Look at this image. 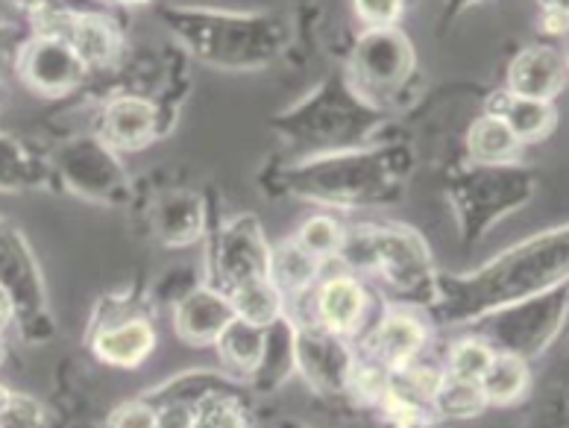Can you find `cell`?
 I'll return each instance as SVG.
<instances>
[{
    "instance_id": "cell-26",
    "label": "cell",
    "mask_w": 569,
    "mask_h": 428,
    "mask_svg": "<svg viewBox=\"0 0 569 428\" xmlns=\"http://www.w3.org/2000/svg\"><path fill=\"white\" fill-rule=\"evenodd\" d=\"M229 299L236 306L238 320H247V324L261 326V329H268V326L279 324L282 317H288V299L270 279L241 285L238 291L229 293Z\"/></svg>"
},
{
    "instance_id": "cell-18",
    "label": "cell",
    "mask_w": 569,
    "mask_h": 428,
    "mask_svg": "<svg viewBox=\"0 0 569 428\" xmlns=\"http://www.w3.org/2000/svg\"><path fill=\"white\" fill-rule=\"evenodd\" d=\"M236 317L229 293L212 285H197L173 308V331L188 347H214Z\"/></svg>"
},
{
    "instance_id": "cell-6",
    "label": "cell",
    "mask_w": 569,
    "mask_h": 428,
    "mask_svg": "<svg viewBox=\"0 0 569 428\" xmlns=\"http://www.w3.org/2000/svg\"><path fill=\"white\" fill-rule=\"evenodd\" d=\"M537 177L520 165H470L449 179V202L456 209L463 243L479 241L499 220L535 197Z\"/></svg>"
},
{
    "instance_id": "cell-39",
    "label": "cell",
    "mask_w": 569,
    "mask_h": 428,
    "mask_svg": "<svg viewBox=\"0 0 569 428\" xmlns=\"http://www.w3.org/2000/svg\"><path fill=\"white\" fill-rule=\"evenodd\" d=\"M567 12H569V3H567Z\"/></svg>"
},
{
    "instance_id": "cell-21",
    "label": "cell",
    "mask_w": 569,
    "mask_h": 428,
    "mask_svg": "<svg viewBox=\"0 0 569 428\" xmlns=\"http://www.w3.org/2000/svg\"><path fill=\"white\" fill-rule=\"evenodd\" d=\"M488 115L502 118V121L511 127L513 136L520 138V145H537V141H543V138L555 130V123H558V112H555L552 103H546V100L513 98L508 89L490 94Z\"/></svg>"
},
{
    "instance_id": "cell-23",
    "label": "cell",
    "mask_w": 569,
    "mask_h": 428,
    "mask_svg": "<svg viewBox=\"0 0 569 428\" xmlns=\"http://www.w3.org/2000/svg\"><path fill=\"white\" fill-rule=\"evenodd\" d=\"M218 349L220 364L227 367L236 379L252 381V376L259 372L261 358H264V349H268V329L261 326H252L247 320H232L220 340L214 344Z\"/></svg>"
},
{
    "instance_id": "cell-10",
    "label": "cell",
    "mask_w": 569,
    "mask_h": 428,
    "mask_svg": "<svg viewBox=\"0 0 569 428\" xmlns=\"http://www.w3.org/2000/svg\"><path fill=\"white\" fill-rule=\"evenodd\" d=\"M270 243L256 215H236L212 229L209 241V282L223 293L241 285L268 279Z\"/></svg>"
},
{
    "instance_id": "cell-29",
    "label": "cell",
    "mask_w": 569,
    "mask_h": 428,
    "mask_svg": "<svg viewBox=\"0 0 569 428\" xmlns=\"http://www.w3.org/2000/svg\"><path fill=\"white\" fill-rule=\"evenodd\" d=\"M488 396L481 381L456 379L443 370V381H440L438 396H435V414L447 417V420H472L479 414L488 411Z\"/></svg>"
},
{
    "instance_id": "cell-38",
    "label": "cell",
    "mask_w": 569,
    "mask_h": 428,
    "mask_svg": "<svg viewBox=\"0 0 569 428\" xmlns=\"http://www.w3.org/2000/svg\"><path fill=\"white\" fill-rule=\"evenodd\" d=\"M282 428H302V426H297V422H284Z\"/></svg>"
},
{
    "instance_id": "cell-32",
    "label": "cell",
    "mask_w": 569,
    "mask_h": 428,
    "mask_svg": "<svg viewBox=\"0 0 569 428\" xmlns=\"http://www.w3.org/2000/svg\"><path fill=\"white\" fill-rule=\"evenodd\" d=\"M343 232L347 229L332 218V215H315L297 229V241L306 247V250L315 256V259L326 261V259H338V252H341V243H343Z\"/></svg>"
},
{
    "instance_id": "cell-25",
    "label": "cell",
    "mask_w": 569,
    "mask_h": 428,
    "mask_svg": "<svg viewBox=\"0 0 569 428\" xmlns=\"http://www.w3.org/2000/svg\"><path fill=\"white\" fill-rule=\"evenodd\" d=\"M293 370H297V329H293L291 317H282L279 324L268 326V349H264L259 372L252 376L250 385L259 390H273Z\"/></svg>"
},
{
    "instance_id": "cell-33",
    "label": "cell",
    "mask_w": 569,
    "mask_h": 428,
    "mask_svg": "<svg viewBox=\"0 0 569 428\" xmlns=\"http://www.w3.org/2000/svg\"><path fill=\"white\" fill-rule=\"evenodd\" d=\"M3 428H53L48 408L33 396L3 390Z\"/></svg>"
},
{
    "instance_id": "cell-34",
    "label": "cell",
    "mask_w": 569,
    "mask_h": 428,
    "mask_svg": "<svg viewBox=\"0 0 569 428\" xmlns=\"http://www.w3.org/2000/svg\"><path fill=\"white\" fill-rule=\"evenodd\" d=\"M406 7L399 0H365V3H356V18L367 30H391L399 24Z\"/></svg>"
},
{
    "instance_id": "cell-24",
    "label": "cell",
    "mask_w": 569,
    "mask_h": 428,
    "mask_svg": "<svg viewBox=\"0 0 569 428\" xmlns=\"http://www.w3.org/2000/svg\"><path fill=\"white\" fill-rule=\"evenodd\" d=\"M522 150L520 138L497 115H481L467 132V156L470 165H513Z\"/></svg>"
},
{
    "instance_id": "cell-19",
    "label": "cell",
    "mask_w": 569,
    "mask_h": 428,
    "mask_svg": "<svg viewBox=\"0 0 569 428\" xmlns=\"http://www.w3.org/2000/svg\"><path fill=\"white\" fill-rule=\"evenodd\" d=\"M569 86V57L555 44H531L508 66V91L513 98L552 103Z\"/></svg>"
},
{
    "instance_id": "cell-11",
    "label": "cell",
    "mask_w": 569,
    "mask_h": 428,
    "mask_svg": "<svg viewBox=\"0 0 569 428\" xmlns=\"http://www.w3.org/2000/svg\"><path fill=\"white\" fill-rule=\"evenodd\" d=\"M288 317L297 329V370L323 394H350L358 367V352L350 340L320 326L302 299L288 302Z\"/></svg>"
},
{
    "instance_id": "cell-16",
    "label": "cell",
    "mask_w": 569,
    "mask_h": 428,
    "mask_svg": "<svg viewBox=\"0 0 569 428\" xmlns=\"http://www.w3.org/2000/svg\"><path fill=\"white\" fill-rule=\"evenodd\" d=\"M164 132L162 109L141 94H118L100 106L98 132L94 136L109 145L114 153H136L153 145Z\"/></svg>"
},
{
    "instance_id": "cell-15",
    "label": "cell",
    "mask_w": 569,
    "mask_h": 428,
    "mask_svg": "<svg viewBox=\"0 0 569 428\" xmlns=\"http://www.w3.org/2000/svg\"><path fill=\"white\" fill-rule=\"evenodd\" d=\"M429 347V326L415 308L393 306L385 311L358 344L361 358L382 370H402L408 364L420 361L423 349Z\"/></svg>"
},
{
    "instance_id": "cell-17",
    "label": "cell",
    "mask_w": 569,
    "mask_h": 428,
    "mask_svg": "<svg viewBox=\"0 0 569 428\" xmlns=\"http://www.w3.org/2000/svg\"><path fill=\"white\" fill-rule=\"evenodd\" d=\"M300 299L320 326H326V329L347 340L356 338L358 331H361L367 320V308H370L365 285L350 273L329 276L315 291H309Z\"/></svg>"
},
{
    "instance_id": "cell-22",
    "label": "cell",
    "mask_w": 569,
    "mask_h": 428,
    "mask_svg": "<svg viewBox=\"0 0 569 428\" xmlns=\"http://www.w3.org/2000/svg\"><path fill=\"white\" fill-rule=\"evenodd\" d=\"M320 259H315L297 238H284L277 247H270V273L268 279L284 293L288 302L306 297L318 288Z\"/></svg>"
},
{
    "instance_id": "cell-31",
    "label": "cell",
    "mask_w": 569,
    "mask_h": 428,
    "mask_svg": "<svg viewBox=\"0 0 569 428\" xmlns=\"http://www.w3.org/2000/svg\"><path fill=\"white\" fill-rule=\"evenodd\" d=\"M194 428H250L238 390L214 394L194 408Z\"/></svg>"
},
{
    "instance_id": "cell-30",
    "label": "cell",
    "mask_w": 569,
    "mask_h": 428,
    "mask_svg": "<svg viewBox=\"0 0 569 428\" xmlns=\"http://www.w3.org/2000/svg\"><path fill=\"white\" fill-rule=\"evenodd\" d=\"M493 356H497V352H493L485 340L467 335V338L452 344L447 364H443V370H447L449 376H456V379L481 381L490 364H493Z\"/></svg>"
},
{
    "instance_id": "cell-4",
    "label": "cell",
    "mask_w": 569,
    "mask_h": 428,
    "mask_svg": "<svg viewBox=\"0 0 569 428\" xmlns=\"http://www.w3.org/2000/svg\"><path fill=\"white\" fill-rule=\"evenodd\" d=\"M338 259L350 270L373 276L399 308L429 311L438 299V270L415 229L393 223L347 227Z\"/></svg>"
},
{
    "instance_id": "cell-36",
    "label": "cell",
    "mask_w": 569,
    "mask_h": 428,
    "mask_svg": "<svg viewBox=\"0 0 569 428\" xmlns=\"http://www.w3.org/2000/svg\"><path fill=\"white\" fill-rule=\"evenodd\" d=\"M156 408V428H194V408L188 402H164L153 405Z\"/></svg>"
},
{
    "instance_id": "cell-9",
    "label": "cell",
    "mask_w": 569,
    "mask_h": 428,
    "mask_svg": "<svg viewBox=\"0 0 569 428\" xmlns=\"http://www.w3.org/2000/svg\"><path fill=\"white\" fill-rule=\"evenodd\" d=\"M3 317H12L27 340H48L53 320L48 311V291L33 250L16 227H3Z\"/></svg>"
},
{
    "instance_id": "cell-2",
    "label": "cell",
    "mask_w": 569,
    "mask_h": 428,
    "mask_svg": "<svg viewBox=\"0 0 569 428\" xmlns=\"http://www.w3.org/2000/svg\"><path fill=\"white\" fill-rule=\"evenodd\" d=\"M411 165L415 159L406 147L370 145L300 159L279 173V186L288 195L332 209H376L402 197Z\"/></svg>"
},
{
    "instance_id": "cell-14",
    "label": "cell",
    "mask_w": 569,
    "mask_h": 428,
    "mask_svg": "<svg viewBox=\"0 0 569 428\" xmlns=\"http://www.w3.org/2000/svg\"><path fill=\"white\" fill-rule=\"evenodd\" d=\"M91 352L109 367H121V370H132L139 364L147 361V356L156 347V329L141 315L139 308L121 306L114 311H94V324L89 329Z\"/></svg>"
},
{
    "instance_id": "cell-12",
    "label": "cell",
    "mask_w": 569,
    "mask_h": 428,
    "mask_svg": "<svg viewBox=\"0 0 569 428\" xmlns=\"http://www.w3.org/2000/svg\"><path fill=\"white\" fill-rule=\"evenodd\" d=\"M53 177L62 182L66 191L94 202H127L130 186L123 165L118 162V153L112 147L103 145L98 136L77 138L68 141L53 153Z\"/></svg>"
},
{
    "instance_id": "cell-28",
    "label": "cell",
    "mask_w": 569,
    "mask_h": 428,
    "mask_svg": "<svg viewBox=\"0 0 569 428\" xmlns=\"http://www.w3.org/2000/svg\"><path fill=\"white\" fill-rule=\"evenodd\" d=\"M48 177H53V165L41 162V156L18 138L3 136V191L41 188Z\"/></svg>"
},
{
    "instance_id": "cell-13",
    "label": "cell",
    "mask_w": 569,
    "mask_h": 428,
    "mask_svg": "<svg viewBox=\"0 0 569 428\" xmlns=\"http://www.w3.org/2000/svg\"><path fill=\"white\" fill-rule=\"evenodd\" d=\"M86 73L89 68L71 44L57 36L33 33L18 53V77L39 98H66L86 80Z\"/></svg>"
},
{
    "instance_id": "cell-3",
    "label": "cell",
    "mask_w": 569,
    "mask_h": 428,
    "mask_svg": "<svg viewBox=\"0 0 569 428\" xmlns=\"http://www.w3.org/2000/svg\"><path fill=\"white\" fill-rule=\"evenodd\" d=\"M270 123L284 145L300 150L302 159H311L370 147L376 132L382 130L385 112L352 89L347 73H338Z\"/></svg>"
},
{
    "instance_id": "cell-35",
    "label": "cell",
    "mask_w": 569,
    "mask_h": 428,
    "mask_svg": "<svg viewBox=\"0 0 569 428\" xmlns=\"http://www.w3.org/2000/svg\"><path fill=\"white\" fill-rule=\"evenodd\" d=\"M156 417L159 414H156L153 405L141 396V399H132V402L114 408V414L109 417V428H156Z\"/></svg>"
},
{
    "instance_id": "cell-20",
    "label": "cell",
    "mask_w": 569,
    "mask_h": 428,
    "mask_svg": "<svg viewBox=\"0 0 569 428\" xmlns=\"http://www.w3.org/2000/svg\"><path fill=\"white\" fill-rule=\"evenodd\" d=\"M150 220L164 247H188L206 232V206L191 191H173L156 202Z\"/></svg>"
},
{
    "instance_id": "cell-27",
    "label": "cell",
    "mask_w": 569,
    "mask_h": 428,
    "mask_svg": "<svg viewBox=\"0 0 569 428\" xmlns=\"http://www.w3.org/2000/svg\"><path fill=\"white\" fill-rule=\"evenodd\" d=\"M529 361L497 352L493 364L485 372V379H481V388H485V396H488V405L508 408V405H517L522 396L529 394Z\"/></svg>"
},
{
    "instance_id": "cell-7",
    "label": "cell",
    "mask_w": 569,
    "mask_h": 428,
    "mask_svg": "<svg viewBox=\"0 0 569 428\" xmlns=\"http://www.w3.org/2000/svg\"><path fill=\"white\" fill-rule=\"evenodd\" d=\"M569 317V282L546 291L540 297H531L526 302L508 306L497 315H488L476 320L472 338L485 340L493 352L531 361L543 352L555 340V335L563 329Z\"/></svg>"
},
{
    "instance_id": "cell-8",
    "label": "cell",
    "mask_w": 569,
    "mask_h": 428,
    "mask_svg": "<svg viewBox=\"0 0 569 428\" xmlns=\"http://www.w3.org/2000/svg\"><path fill=\"white\" fill-rule=\"evenodd\" d=\"M347 80L370 106L382 109L397 100L415 80V44L399 27L391 30H365L347 59Z\"/></svg>"
},
{
    "instance_id": "cell-1",
    "label": "cell",
    "mask_w": 569,
    "mask_h": 428,
    "mask_svg": "<svg viewBox=\"0 0 569 428\" xmlns=\"http://www.w3.org/2000/svg\"><path fill=\"white\" fill-rule=\"evenodd\" d=\"M569 282V223L513 243L470 273H438L431 320L470 326L502 308L540 297Z\"/></svg>"
},
{
    "instance_id": "cell-37",
    "label": "cell",
    "mask_w": 569,
    "mask_h": 428,
    "mask_svg": "<svg viewBox=\"0 0 569 428\" xmlns=\"http://www.w3.org/2000/svg\"><path fill=\"white\" fill-rule=\"evenodd\" d=\"M543 27H546V33H552V36L567 33L569 30L567 3H549V7H543Z\"/></svg>"
},
{
    "instance_id": "cell-5",
    "label": "cell",
    "mask_w": 569,
    "mask_h": 428,
    "mask_svg": "<svg viewBox=\"0 0 569 428\" xmlns=\"http://www.w3.org/2000/svg\"><path fill=\"white\" fill-rule=\"evenodd\" d=\"M177 39L206 66L220 71H256L282 57L288 30L279 18L259 12L164 9Z\"/></svg>"
}]
</instances>
